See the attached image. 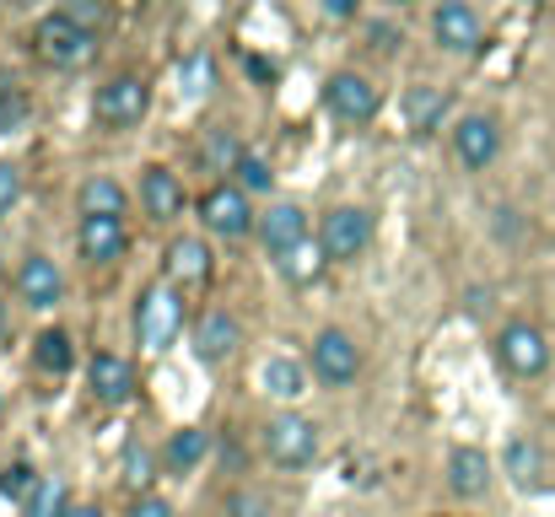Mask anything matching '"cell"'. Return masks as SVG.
Instances as JSON below:
<instances>
[{
  "mask_svg": "<svg viewBox=\"0 0 555 517\" xmlns=\"http://www.w3.org/2000/svg\"><path fill=\"white\" fill-rule=\"evenodd\" d=\"M146 108H152V81L146 76H130V70L114 76V81H103L98 98H92V119L103 130H130V125L146 119Z\"/></svg>",
  "mask_w": 555,
  "mask_h": 517,
  "instance_id": "6da1fadb",
  "label": "cell"
},
{
  "mask_svg": "<svg viewBox=\"0 0 555 517\" xmlns=\"http://www.w3.org/2000/svg\"><path fill=\"white\" fill-rule=\"evenodd\" d=\"M264 453L281 469H308L319 458V426L297 410H281V415L264 421Z\"/></svg>",
  "mask_w": 555,
  "mask_h": 517,
  "instance_id": "7a4b0ae2",
  "label": "cell"
},
{
  "mask_svg": "<svg viewBox=\"0 0 555 517\" xmlns=\"http://www.w3.org/2000/svg\"><path fill=\"white\" fill-rule=\"evenodd\" d=\"M33 49H38V60L43 65H54V70H76V65H87L92 60V49H98V38L87 33V27H76L70 16H43L38 27H33Z\"/></svg>",
  "mask_w": 555,
  "mask_h": 517,
  "instance_id": "3957f363",
  "label": "cell"
},
{
  "mask_svg": "<svg viewBox=\"0 0 555 517\" xmlns=\"http://www.w3.org/2000/svg\"><path fill=\"white\" fill-rule=\"evenodd\" d=\"M184 329V297L179 286H146L135 297V335L146 350H168L173 335Z\"/></svg>",
  "mask_w": 555,
  "mask_h": 517,
  "instance_id": "277c9868",
  "label": "cell"
},
{
  "mask_svg": "<svg viewBox=\"0 0 555 517\" xmlns=\"http://www.w3.org/2000/svg\"><path fill=\"white\" fill-rule=\"evenodd\" d=\"M199 221H205L216 237H227V243L259 232L254 205H248V189H237V183H216V189H205V199H199Z\"/></svg>",
  "mask_w": 555,
  "mask_h": 517,
  "instance_id": "5b68a950",
  "label": "cell"
},
{
  "mask_svg": "<svg viewBox=\"0 0 555 517\" xmlns=\"http://www.w3.org/2000/svg\"><path fill=\"white\" fill-rule=\"evenodd\" d=\"M367 243H372V216L362 205H335V210L324 216V227H319V248L330 254V264L362 259Z\"/></svg>",
  "mask_w": 555,
  "mask_h": 517,
  "instance_id": "8992f818",
  "label": "cell"
},
{
  "mask_svg": "<svg viewBox=\"0 0 555 517\" xmlns=\"http://www.w3.org/2000/svg\"><path fill=\"white\" fill-rule=\"evenodd\" d=\"M324 103H330V114H335L340 125H372L377 108H383L377 87H372L367 76H357V70H335L330 87H324Z\"/></svg>",
  "mask_w": 555,
  "mask_h": 517,
  "instance_id": "52a82bcc",
  "label": "cell"
},
{
  "mask_svg": "<svg viewBox=\"0 0 555 517\" xmlns=\"http://www.w3.org/2000/svg\"><path fill=\"white\" fill-rule=\"evenodd\" d=\"M496 361H502L513 377H540V372L551 366L545 329H534V324H507V329L496 335Z\"/></svg>",
  "mask_w": 555,
  "mask_h": 517,
  "instance_id": "ba28073f",
  "label": "cell"
},
{
  "mask_svg": "<svg viewBox=\"0 0 555 517\" xmlns=\"http://www.w3.org/2000/svg\"><path fill=\"white\" fill-rule=\"evenodd\" d=\"M357 372H362V350L346 329H324L313 340V377L324 388H346V383H357Z\"/></svg>",
  "mask_w": 555,
  "mask_h": 517,
  "instance_id": "9c48e42d",
  "label": "cell"
},
{
  "mask_svg": "<svg viewBox=\"0 0 555 517\" xmlns=\"http://www.w3.org/2000/svg\"><path fill=\"white\" fill-rule=\"evenodd\" d=\"M453 152H459V163L475 172H486L496 163V152H502V130H496V119H486V114H464L459 125H453Z\"/></svg>",
  "mask_w": 555,
  "mask_h": 517,
  "instance_id": "30bf717a",
  "label": "cell"
},
{
  "mask_svg": "<svg viewBox=\"0 0 555 517\" xmlns=\"http://www.w3.org/2000/svg\"><path fill=\"white\" fill-rule=\"evenodd\" d=\"M76 248H81L87 264H114V259H125V248H130V237H125V216H81V227H76Z\"/></svg>",
  "mask_w": 555,
  "mask_h": 517,
  "instance_id": "8fae6325",
  "label": "cell"
},
{
  "mask_svg": "<svg viewBox=\"0 0 555 517\" xmlns=\"http://www.w3.org/2000/svg\"><path fill=\"white\" fill-rule=\"evenodd\" d=\"M431 33H437V43H442V49H453V54H475V49L486 43L480 16H475L464 0H442V5H437V16H431Z\"/></svg>",
  "mask_w": 555,
  "mask_h": 517,
  "instance_id": "7c38bea8",
  "label": "cell"
},
{
  "mask_svg": "<svg viewBox=\"0 0 555 517\" xmlns=\"http://www.w3.org/2000/svg\"><path fill=\"white\" fill-rule=\"evenodd\" d=\"M259 243L281 259V254H292L297 243H308V210L302 205H292V199H281V205H270L264 216H259Z\"/></svg>",
  "mask_w": 555,
  "mask_h": 517,
  "instance_id": "4fadbf2b",
  "label": "cell"
},
{
  "mask_svg": "<svg viewBox=\"0 0 555 517\" xmlns=\"http://www.w3.org/2000/svg\"><path fill=\"white\" fill-rule=\"evenodd\" d=\"M16 292H22V302L27 308H54L60 297H65V275L54 270V259H43V254H27L22 259V270H16Z\"/></svg>",
  "mask_w": 555,
  "mask_h": 517,
  "instance_id": "5bb4252c",
  "label": "cell"
},
{
  "mask_svg": "<svg viewBox=\"0 0 555 517\" xmlns=\"http://www.w3.org/2000/svg\"><path fill=\"white\" fill-rule=\"evenodd\" d=\"M87 383H92V399L98 404H125L135 393V366L114 350H98L92 366H87Z\"/></svg>",
  "mask_w": 555,
  "mask_h": 517,
  "instance_id": "9a60e30c",
  "label": "cell"
},
{
  "mask_svg": "<svg viewBox=\"0 0 555 517\" xmlns=\"http://www.w3.org/2000/svg\"><path fill=\"white\" fill-rule=\"evenodd\" d=\"M163 270H168V286L194 292V286L210 281V248H205L199 237H173L168 254H163Z\"/></svg>",
  "mask_w": 555,
  "mask_h": 517,
  "instance_id": "2e32d148",
  "label": "cell"
},
{
  "mask_svg": "<svg viewBox=\"0 0 555 517\" xmlns=\"http://www.w3.org/2000/svg\"><path fill=\"white\" fill-rule=\"evenodd\" d=\"M237 345H243V329H237V319L221 313V308H210V313L194 324V356H199L205 366H221Z\"/></svg>",
  "mask_w": 555,
  "mask_h": 517,
  "instance_id": "e0dca14e",
  "label": "cell"
},
{
  "mask_svg": "<svg viewBox=\"0 0 555 517\" xmlns=\"http://www.w3.org/2000/svg\"><path fill=\"white\" fill-rule=\"evenodd\" d=\"M141 205H146L152 221H173V216H184V183H179V172H168V168L141 172Z\"/></svg>",
  "mask_w": 555,
  "mask_h": 517,
  "instance_id": "ac0fdd59",
  "label": "cell"
},
{
  "mask_svg": "<svg viewBox=\"0 0 555 517\" xmlns=\"http://www.w3.org/2000/svg\"><path fill=\"white\" fill-rule=\"evenodd\" d=\"M486 486H491V458L480 448H453L448 453V491L475 502V496H486Z\"/></svg>",
  "mask_w": 555,
  "mask_h": 517,
  "instance_id": "d6986e66",
  "label": "cell"
},
{
  "mask_svg": "<svg viewBox=\"0 0 555 517\" xmlns=\"http://www.w3.org/2000/svg\"><path fill=\"white\" fill-rule=\"evenodd\" d=\"M399 114H404V125H410L415 135H431V130H442V114H448V92H442V87H431V81H415V87L404 92Z\"/></svg>",
  "mask_w": 555,
  "mask_h": 517,
  "instance_id": "ffe728a7",
  "label": "cell"
},
{
  "mask_svg": "<svg viewBox=\"0 0 555 517\" xmlns=\"http://www.w3.org/2000/svg\"><path fill=\"white\" fill-rule=\"evenodd\" d=\"M259 388L275 393V399H297V393H308V372H302L292 356H270V361L259 366Z\"/></svg>",
  "mask_w": 555,
  "mask_h": 517,
  "instance_id": "44dd1931",
  "label": "cell"
},
{
  "mask_svg": "<svg viewBox=\"0 0 555 517\" xmlns=\"http://www.w3.org/2000/svg\"><path fill=\"white\" fill-rule=\"evenodd\" d=\"M33 366L65 377V372L76 366V345H70V335H65V329H43V335L33 340Z\"/></svg>",
  "mask_w": 555,
  "mask_h": 517,
  "instance_id": "7402d4cb",
  "label": "cell"
},
{
  "mask_svg": "<svg viewBox=\"0 0 555 517\" xmlns=\"http://www.w3.org/2000/svg\"><path fill=\"white\" fill-rule=\"evenodd\" d=\"M205 448H210V437H205L199 426L173 431V437H168V448H163V464H168V475H189V469L205 458Z\"/></svg>",
  "mask_w": 555,
  "mask_h": 517,
  "instance_id": "603a6c76",
  "label": "cell"
},
{
  "mask_svg": "<svg viewBox=\"0 0 555 517\" xmlns=\"http://www.w3.org/2000/svg\"><path fill=\"white\" fill-rule=\"evenodd\" d=\"M199 163H205L210 172H237V163H243V141H237V130H227V125L205 130Z\"/></svg>",
  "mask_w": 555,
  "mask_h": 517,
  "instance_id": "cb8c5ba5",
  "label": "cell"
},
{
  "mask_svg": "<svg viewBox=\"0 0 555 517\" xmlns=\"http://www.w3.org/2000/svg\"><path fill=\"white\" fill-rule=\"evenodd\" d=\"M81 216H125V189L114 178H87L81 183Z\"/></svg>",
  "mask_w": 555,
  "mask_h": 517,
  "instance_id": "d4e9b609",
  "label": "cell"
},
{
  "mask_svg": "<svg viewBox=\"0 0 555 517\" xmlns=\"http://www.w3.org/2000/svg\"><path fill=\"white\" fill-rule=\"evenodd\" d=\"M275 264H281V275H286L292 286H308V281H319V270L330 264V254H324V248H313V243H297V248H292V254H281Z\"/></svg>",
  "mask_w": 555,
  "mask_h": 517,
  "instance_id": "484cf974",
  "label": "cell"
},
{
  "mask_svg": "<svg viewBox=\"0 0 555 517\" xmlns=\"http://www.w3.org/2000/svg\"><path fill=\"white\" fill-rule=\"evenodd\" d=\"M507 475L529 491V486H540V475H545V453L529 442V437H513L507 442Z\"/></svg>",
  "mask_w": 555,
  "mask_h": 517,
  "instance_id": "4316f807",
  "label": "cell"
},
{
  "mask_svg": "<svg viewBox=\"0 0 555 517\" xmlns=\"http://www.w3.org/2000/svg\"><path fill=\"white\" fill-rule=\"evenodd\" d=\"M152 480H157V458H152V448H146V442H130V448H125V486H130L135 496H146Z\"/></svg>",
  "mask_w": 555,
  "mask_h": 517,
  "instance_id": "83f0119b",
  "label": "cell"
},
{
  "mask_svg": "<svg viewBox=\"0 0 555 517\" xmlns=\"http://www.w3.org/2000/svg\"><path fill=\"white\" fill-rule=\"evenodd\" d=\"M22 513L27 517H65L70 513V502H65V480H49V475H43L38 491L22 502Z\"/></svg>",
  "mask_w": 555,
  "mask_h": 517,
  "instance_id": "f1b7e54d",
  "label": "cell"
},
{
  "mask_svg": "<svg viewBox=\"0 0 555 517\" xmlns=\"http://www.w3.org/2000/svg\"><path fill=\"white\" fill-rule=\"evenodd\" d=\"M60 16H70L76 27H87V33L98 38V33L114 22V5H108V0H60Z\"/></svg>",
  "mask_w": 555,
  "mask_h": 517,
  "instance_id": "f546056e",
  "label": "cell"
},
{
  "mask_svg": "<svg viewBox=\"0 0 555 517\" xmlns=\"http://www.w3.org/2000/svg\"><path fill=\"white\" fill-rule=\"evenodd\" d=\"M33 114V103H27V92L11 81V70H0V130H16L22 119Z\"/></svg>",
  "mask_w": 555,
  "mask_h": 517,
  "instance_id": "4dcf8cb0",
  "label": "cell"
},
{
  "mask_svg": "<svg viewBox=\"0 0 555 517\" xmlns=\"http://www.w3.org/2000/svg\"><path fill=\"white\" fill-rule=\"evenodd\" d=\"M38 480H43V475H33V464H5V469H0V496H5V502H27V496L38 491Z\"/></svg>",
  "mask_w": 555,
  "mask_h": 517,
  "instance_id": "1f68e13d",
  "label": "cell"
},
{
  "mask_svg": "<svg viewBox=\"0 0 555 517\" xmlns=\"http://www.w3.org/2000/svg\"><path fill=\"white\" fill-rule=\"evenodd\" d=\"M221 517H275V507H270V496H259V491H227Z\"/></svg>",
  "mask_w": 555,
  "mask_h": 517,
  "instance_id": "d6a6232c",
  "label": "cell"
},
{
  "mask_svg": "<svg viewBox=\"0 0 555 517\" xmlns=\"http://www.w3.org/2000/svg\"><path fill=\"white\" fill-rule=\"evenodd\" d=\"M270 183H275L270 163H264L259 152H243V163H237V189H248V194H264Z\"/></svg>",
  "mask_w": 555,
  "mask_h": 517,
  "instance_id": "836d02e7",
  "label": "cell"
},
{
  "mask_svg": "<svg viewBox=\"0 0 555 517\" xmlns=\"http://www.w3.org/2000/svg\"><path fill=\"white\" fill-rule=\"evenodd\" d=\"M179 81H184L189 98H205V92H210V60H205V54H189L184 70H179Z\"/></svg>",
  "mask_w": 555,
  "mask_h": 517,
  "instance_id": "e575fe53",
  "label": "cell"
},
{
  "mask_svg": "<svg viewBox=\"0 0 555 517\" xmlns=\"http://www.w3.org/2000/svg\"><path fill=\"white\" fill-rule=\"evenodd\" d=\"M16 199H22V168L16 163H0V216H11Z\"/></svg>",
  "mask_w": 555,
  "mask_h": 517,
  "instance_id": "d590c367",
  "label": "cell"
},
{
  "mask_svg": "<svg viewBox=\"0 0 555 517\" xmlns=\"http://www.w3.org/2000/svg\"><path fill=\"white\" fill-rule=\"evenodd\" d=\"M130 517H173V507H168L163 496H152V491H146V496H135V502H130Z\"/></svg>",
  "mask_w": 555,
  "mask_h": 517,
  "instance_id": "8d00e7d4",
  "label": "cell"
},
{
  "mask_svg": "<svg viewBox=\"0 0 555 517\" xmlns=\"http://www.w3.org/2000/svg\"><path fill=\"white\" fill-rule=\"evenodd\" d=\"M357 5H362V0H324L330 16H357Z\"/></svg>",
  "mask_w": 555,
  "mask_h": 517,
  "instance_id": "74e56055",
  "label": "cell"
},
{
  "mask_svg": "<svg viewBox=\"0 0 555 517\" xmlns=\"http://www.w3.org/2000/svg\"><path fill=\"white\" fill-rule=\"evenodd\" d=\"M248 70H254L259 81H275V65H264V60H248Z\"/></svg>",
  "mask_w": 555,
  "mask_h": 517,
  "instance_id": "f35d334b",
  "label": "cell"
},
{
  "mask_svg": "<svg viewBox=\"0 0 555 517\" xmlns=\"http://www.w3.org/2000/svg\"><path fill=\"white\" fill-rule=\"evenodd\" d=\"M5 340H11V313H5V302H0V350H5Z\"/></svg>",
  "mask_w": 555,
  "mask_h": 517,
  "instance_id": "ab89813d",
  "label": "cell"
},
{
  "mask_svg": "<svg viewBox=\"0 0 555 517\" xmlns=\"http://www.w3.org/2000/svg\"><path fill=\"white\" fill-rule=\"evenodd\" d=\"M65 517H103V513H98V507H70Z\"/></svg>",
  "mask_w": 555,
  "mask_h": 517,
  "instance_id": "60d3db41",
  "label": "cell"
},
{
  "mask_svg": "<svg viewBox=\"0 0 555 517\" xmlns=\"http://www.w3.org/2000/svg\"><path fill=\"white\" fill-rule=\"evenodd\" d=\"M0 410H5V404H0Z\"/></svg>",
  "mask_w": 555,
  "mask_h": 517,
  "instance_id": "b9f144b4",
  "label": "cell"
}]
</instances>
